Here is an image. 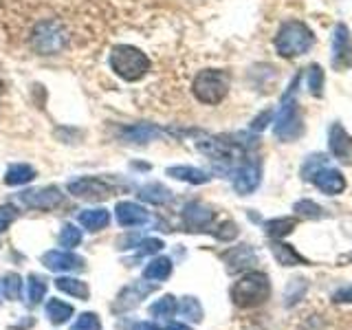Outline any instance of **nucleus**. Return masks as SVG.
Here are the masks:
<instances>
[{"label": "nucleus", "mask_w": 352, "mask_h": 330, "mask_svg": "<svg viewBox=\"0 0 352 330\" xmlns=\"http://www.w3.org/2000/svg\"><path fill=\"white\" fill-rule=\"evenodd\" d=\"M313 44H315L313 31L300 20L284 22L278 31V36H275V51H278L282 58H297V55H304L311 51Z\"/></svg>", "instance_id": "1"}, {"label": "nucleus", "mask_w": 352, "mask_h": 330, "mask_svg": "<svg viewBox=\"0 0 352 330\" xmlns=\"http://www.w3.org/2000/svg\"><path fill=\"white\" fill-rule=\"evenodd\" d=\"M271 295V282L267 273L251 271L245 278H240L231 286V300L240 308H253L269 300Z\"/></svg>", "instance_id": "2"}, {"label": "nucleus", "mask_w": 352, "mask_h": 330, "mask_svg": "<svg viewBox=\"0 0 352 330\" xmlns=\"http://www.w3.org/2000/svg\"><path fill=\"white\" fill-rule=\"evenodd\" d=\"M300 82V75L295 77L293 84L289 86V91L282 97V104H280V110H278V119H275V126H273V132L275 137L280 141H295L297 137H302L304 132V126H302V115H300V108H297V102H295V86Z\"/></svg>", "instance_id": "3"}, {"label": "nucleus", "mask_w": 352, "mask_h": 330, "mask_svg": "<svg viewBox=\"0 0 352 330\" xmlns=\"http://www.w3.org/2000/svg\"><path fill=\"white\" fill-rule=\"evenodd\" d=\"M110 66L113 71L126 82H137L150 71V58L141 49L130 47V44H121L110 55Z\"/></svg>", "instance_id": "4"}, {"label": "nucleus", "mask_w": 352, "mask_h": 330, "mask_svg": "<svg viewBox=\"0 0 352 330\" xmlns=\"http://www.w3.org/2000/svg\"><path fill=\"white\" fill-rule=\"evenodd\" d=\"M229 86H231L229 73L220 71V69H207V71H201L194 77L192 93L198 102L216 106L227 97Z\"/></svg>", "instance_id": "5"}, {"label": "nucleus", "mask_w": 352, "mask_h": 330, "mask_svg": "<svg viewBox=\"0 0 352 330\" xmlns=\"http://www.w3.org/2000/svg\"><path fill=\"white\" fill-rule=\"evenodd\" d=\"M31 47L36 49L40 55H55L66 47V31L58 22H40V25L33 29L31 36Z\"/></svg>", "instance_id": "6"}, {"label": "nucleus", "mask_w": 352, "mask_h": 330, "mask_svg": "<svg viewBox=\"0 0 352 330\" xmlns=\"http://www.w3.org/2000/svg\"><path fill=\"white\" fill-rule=\"evenodd\" d=\"M69 192L82 201H106L115 194V187L97 176H82V179L69 183Z\"/></svg>", "instance_id": "7"}, {"label": "nucleus", "mask_w": 352, "mask_h": 330, "mask_svg": "<svg viewBox=\"0 0 352 330\" xmlns=\"http://www.w3.org/2000/svg\"><path fill=\"white\" fill-rule=\"evenodd\" d=\"M18 201L29 209H40V212H51V209L60 207L64 203V194L55 185L40 187V190L20 192Z\"/></svg>", "instance_id": "8"}, {"label": "nucleus", "mask_w": 352, "mask_h": 330, "mask_svg": "<svg viewBox=\"0 0 352 330\" xmlns=\"http://www.w3.org/2000/svg\"><path fill=\"white\" fill-rule=\"evenodd\" d=\"M333 55L330 64L335 71H348L352 66V36L346 25H337L333 31Z\"/></svg>", "instance_id": "9"}, {"label": "nucleus", "mask_w": 352, "mask_h": 330, "mask_svg": "<svg viewBox=\"0 0 352 330\" xmlns=\"http://www.w3.org/2000/svg\"><path fill=\"white\" fill-rule=\"evenodd\" d=\"M260 181H262V168H260V161H256V159L245 161L234 172V190L240 196H247L251 192H256Z\"/></svg>", "instance_id": "10"}, {"label": "nucleus", "mask_w": 352, "mask_h": 330, "mask_svg": "<svg viewBox=\"0 0 352 330\" xmlns=\"http://www.w3.org/2000/svg\"><path fill=\"white\" fill-rule=\"evenodd\" d=\"M157 286L150 284V282H130L128 286L121 289V293L117 295V302H115V311L117 313H124V311H130V308H135L141 304V300H146L150 293H154Z\"/></svg>", "instance_id": "11"}, {"label": "nucleus", "mask_w": 352, "mask_h": 330, "mask_svg": "<svg viewBox=\"0 0 352 330\" xmlns=\"http://www.w3.org/2000/svg\"><path fill=\"white\" fill-rule=\"evenodd\" d=\"M328 148H330V154L341 161V163H352V137L348 135V130L335 121L333 126L328 130Z\"/></svg>", "instance_id": "12"}, {"label": "nucleus", "mask_w": 352, "mask_h": 330, "mask_svg": "<svg viewBox=\"0 0 352 330\" xmlns=\"http://www.w3.org/2000/svg\"><path fill=\"white\" fill-rule=\"evenodd\" d=\"M214 212L203 203H187L183 209V223L187 231H209L214 223Z\"/></svg>", "instance_id": "13"}, {"label": "nucleus", "mask_w": 352, "mask_h": 330, "mask_svg": "<svg viewBox=\"0 0 352 330\" xmlns=\"http://www.w3.org/2000/svg\"><path fill=\"white\" fill-rule=\"evenodd\" d=\"M311 181L317 185V190L322 194H326V196H337V194H341L346 190L344 174H341L339 170H335V168H328V165H324L322 170H317Z\"/></svg>", "instance_id": "14"}, {"label": "nucleus", "mask_w": 352, "mask_h": 330, "mask_svg": "<svg viewBox=\"0 0 352 330\" xmlns=\"http://www.w3.org/2000/svg\"><path fill=\"white\" fill-rule=\"evenodd\" d=\"M44 267L51 269V271H77V269H84V258L75 256L71 251H49L42 256Z\"/></svg>", "instance_id": "15"}, {"label": "nucleus", "mask_w": 352, "mask_h": 330, "mask_svg": "<svg viewBox=\"0 0 352 330\" xmlns=\"http://www.w3.org/2000/svg\"><path fill=\"white\" fill-rule=\"evenodd\" d=\"M115 214H117V223L121 227H139V225L150 220V212L146 207H141L137 203H130V201L119 203Z\"/></svg>", "instance_id": "16"}, {"label": "nucleus", "mask_w": 352, "mask_h": 330, "mask_svg": "<svg viewBox=\"0 0 352 330\" xmlns=\"http://www.w3.org/2000/svg\"><path fill=\"white\" fill-rule=\"evenodd\" d=\"M225 262H227V271L229 273H240V271H247L249 267L258 262V256L256 251H253L249 245H240V247H234L225 253Z\"/></svg>", "instance_id": "17"}, {"label": "nucleus", "mask_w": 352, "mask_h": 330, "mask_svg": "<svg viewBox=\"0 0 352 330\" xmlns=\"http://www.w3.org/2000/svg\"><path fill=\"white\" fill-rule=\"evenodd\" d=\"M161 135H163V130L152 124H137V126H128L124 130V139L130 143H148L152 139H159Z\"/></svg>", "instance_id": "18"}, {"label": "nucleus", "mask_w": 352, "mask_h": 330, "mask_svg": "<svg viewBox=\"0 0 352 330\" xmlns=\"http://www.w3.org/2000/svg\"><path fill=\"white\" fill-rule=\"evenodd\" d=\"M168 176L176 181H185V183H192V185H203L209 181V174L192 168V165H174V168H168Z\"/></svg>", "instance_id": "19"}, {"label": "nucleus", "mask_w": 352, "mask_h": 330, "mask_svg": "<svg viewBox=\"0 0 352 330\" xmlns=\"http://www.w3.org/2000/svg\"><path fill=\"white\" fill-rule=\"evenodd\" d=\"M139 198L152 205H165L172 201V192L161 183H148L139 190Z\"/></svg>", "instance_id": "20"}, {"label": "nucleus", "mask_w": 352, "mask_h": 330, "mask_svg": "<svg viewBox=\"0 0 352 330\" xmlns=\"http://www.w3.org/2000/svg\"><path fill=\"white\" fill-rule=\"evenodd\" d=\"M77 220H80V225L88 231H99V229H106L108 223H110V214L106 212V209H86V212H82L80 216H77Z\"/></svg>", "instance_id": "21"}, {"label": "nucleus", "mask_w": 352, "mask_h": 330, "mask_svg": "<svg viewBox=\"0 0 352 330\" xmlns=\"http://www.w3.org/2000/svg\"><path fill=\"white\" fill-rule=\"evenodd\" d=\"M172 275V260L170 258H154L143 269V278L152 282H163Z\"/></svg>", "instance_id": "22"}, {"label": "nucleus", "mask_w": 352, "mask_h": 330, "mask_svg": "<svg viewBox=\"0 0 352 330\" xmlns=\"http://www.w3.org/2000/svg\"><path fill=\"white\" fill-rule=\"evenodd\" d=\"M44 313H47L51 324L60 326V324L69 322V319L73 317V306L62 302V300H55V297H53V300L47 302V308H44Z\"/></svg>", "instance_id": "23"}, {"label": "nucleus", "mask_w": 352, "mask_h": 330, "mask_svg": "<svg viewBox=\"0 0 352 330\" xmlns=\"http://www.w3.org/2000/svg\"><path fill=\"white\" fill-rule=\"evenodd\" d=\"M271 251L275 260H278L282 267H297V264H306V260L297 253L291 245H284V242H273Z\"/></svg>", "instance_id": "24"}, {"label": "nucleus", "mask_w": 352, "mask_h": 330, "mask_svg": "<svg viewBox=\"0 0 352 330\" xmlns=\"http://www.w3.org/2000/svg\"><path fill=\"white\" fill-rule=\"evenodd\" d=\"M36 179V170L31 168V165L27 163H16V165H11V168L7 170L5 174V183L11 185V187H16V185H27L29 181Z\"/></svg>", "instance_id": "25"}, {"label": "nucleus", "mask_w": 352, "mask_h": 330, "mask_svg": "<svg viewBox=\"0 0 352 330\" xmlns=\"http://www.w3.org/2000/svg\"><path fill=\"white\" fill-rule=\"evenodd\" d=\"M55 289L66 295L80 297V300H88V286H86V282L77 280V278H58L55 280Z\"/></svg>", "instance_id": "26"}, {"label": "nucleus", "mask_w": 352, "mask_h": 330, "mask_svg": "<svg viewBox=\"0 0 352 330\" xmlns=\"http://www.w3.org/2000/svg\"><path fill=\"white\" fill-rule=\"evenodd\" d=\"M47 289L49 284L44 282L40 275H29L27 278V302L31 306H36L44 300V295H47Z\"/></svg>", "instance_id": "27"}, {"label": "nucleus", "mask_w": 352, "mask_h": 330, "mask_svg": "<svg viewBox=\"0 0 352 330\" xmlns=\"http://www.w3.org/2000/svg\"><path fill=\"white\" fill-rule=\"evenodd\" d=\"M295 225H297L295 218H273L269 223H264V229H267V234L271 238H284L295 229Z\"/></svg>", "instance_id": "28"}, {"label": "nucleus", "mask_w": 352, "mask_h": 330, "mask_svg": "<svg viewBox=\"0 0 352 330\" xmlns=\"http://www.w3.org/2000/svg\"><path fill=\"white\" fill-rule=\"evenodd\" d=\"M176 311H179V304H176V297L172 295H165L150 306V315L157 319H170Z\"/></svg>", "instance_id": "29"}, {"label": "nucleus", "mask_w": 352, "mask_h": 330, "mask_svg": "<svg viewBox=\"0 0 352 330\" xmlns=\"http://www.w3.org/2000/svg\"><path fill=\"white\" fill-rule=\"evenodd\" d=\"M179 311L190 319V322H201L203 319V306L196 297H183V302L179 306Z\"/></svg>", "instance_id": "30"}, {"label": "nucleus", "mask_w": 352, "mask_h": 330, "mask_svg": "<svg viewBox=\"0 0 352 330\" xmlns=\"http://www.w3.org/2000/svg\"><path fill=\"white\" fill-rule=\"evenodd\" d=\"M82 242V231L77 229L75 225H71V223H66L64 227H62V231H60V245L64 247V249H73V247H77Z\"/></svg>", "instance_id": "31"}, {"label": "nucleus", "mask_w": 352, "mask_h": 330, "mask_svg": "<svg viewBox=\"0 0 352 330\" xmlns=\"http://www.w3.org/2000/svg\"><path fill=\"white\" fill-rule=\"evenodd\" d=\"M308 88H311V95H315V97L324 95V71H322V66L313 64L311 69H308Z\"/></svg>", "instance_id": "32"}, {"label": "nucleus", "mask_w": 352, "mask_h": 330, "mask_svg": "<svg viewBox=\"0 0 352 330\" xmlns=\"http://www.w3.org/2000/svg\"><path fill=\"white\" fill-rule=\"evenodd\" d=\"M20 291H22V280L18 273H9L3 280V293L7 300H20Z\"/></svg>", "instance_id": "33"}, {"label": "nucleus", "mask_w": 352, "mask_h": 330, "mask_svg": "<svg viewBox=\"0 0 352 330\" xmlns=\"http://www.w3.org/2000/svg\"><path fill=\"white\" fill-rule=\"evenodd\" d=\"M306 289H308L306 280H293L289 284V289H286V306H293V304L300 302L306 293Z\"/></svg>", "instance_id": "34"}, {"label": "nucleus", "mask_w": 352, "mask_h": 330, "mask_svg": "<svg viewBox=\"0 0 352 330\" xmlns=\"http://www.w3.org/2000/svg\"><path fill=\"white\" fill-rule=\"evenodd\" d=\"M71 330H102V322L95 313H82L77 322L71 326Z\"/></svg>", "instance_id": "35"}, {"label": "nucleus", "mask_w": 352, "mask_h": 330, "mask_svg": "<svg viewBox=\"0 0 352 330\" xmlns=\"http://www.w3.org/2000/svg\"><path fill=\"white\" fill-rule=\"evenodd\" d=\"M324 165H326V157H324V154H317V157H308V161L304 163V168H302V176H304L306 181H311L313 174L317 170H322Z\"/></svg>", "instance_id": "36"}, {"label": "nucleus", "mask_w": 352, "mask_h": 330, "mask_svg": "<svg viewBox=\"0 0 352 330\" xmlns=\"http://www.w3.org/2000/svg\"><path fill=\"white\" fill-rule=\"evenodd\" d=\"M295 212L304 216V218H322V207L315 205L313 201H300V203H295Z\"/></svg>", "instance_id": "37"}, {"label": "nucleus", "mask_w": 352, "mask_h": 330, "mask_svg": "<svg viewBox=\"0 0 352 330\" xmlns=\"http://www.w3.org/2000/svg\"><path fill=\"white\" fill-rule=\"evenodd\" d=\"M16 216H18V212L14 205H0V234L9 229V225L14 223Z\"/></svg>", "instance_id": "38"}, {"label": "nucleus", "mask_w": 352, "mask_h": 330, "mask_svg": "<svg viewBox=\"0 0 352 330\" xmlns=\"http://www.w3.org/2000/svg\"><path fill=\"white\" fill-rule=\"evenodd\" d=\"M163 247H165L163 240H159V238H148V240H143L141 245H139L137 256H150V253H159Z\"/></svg>", "instance_id": "39"}, {"label": "nucleus", "mask_w": 352, "mask_h": 330, "mask_svg": "<svg viewBox=\"0 0 352 330\" xmlns=\"http://www.w3.org/2000/svg\"><path fill=\"white\" fill-rule=\"evenodd\" d=\"M333 302H337V304H352V284L337 289L333 293Z\"/></svg>", "instance_id": "40"}, {"label": "nucleus", "mask_w": 352, "mask_h": 330, "mask_svg": "<svg viewBox=\"0 0 352 330\" xmlns=\"http://www.w3.org/2000/svg\"><path fill=\"white\" fill-rule=\"evenodd\" d=\"M271 119H273V113H271V110H264V113H262L260 117L253 119L251 128H253V130H264V128H267V126L271 124Z\"/></svg>", "instance_id": "41"}, {"label": "nucleus", "mask_w": 352, "mask_h": 330, "mask_svg": "<svg viewBox=\"0 0 352 330\" xmlns=\"http://www.w3.org/2000/svg\"><path fill=\"white\" fill-rule=\"evenodd\" d=\"M132 330H161V328H157L150 322H139V324H135V328H132Z\"/></svg>", "instance_id": "42"}, {"label": "nucleus", "mask_w": 352, "mask_h": 330, "mask_svg": "<svg viewBox=\"0 0 352 330\" xmlns=\"http://www.w3.org/2000/svg\"><path fill=\"white\" fill-rule=\"evenodd\" d=\"M168 330H192V328H187L185 324H170Z\"/></svg>", "instance_id": "43"}, {"label": "nucleus", "mask_w": 352, "mask_h": 330, "mask_svg": "<svg viewBox=\"0 0 352 330\" xmlns=\"http://www.w3.org/2000/svg\"><path fill=\"white\" fill-rule=\"evenodd\" d=\"M3 91H5V84H3V80H0V95H3Z\"/></svg>", "instance_id": "44"}]
</instances>
